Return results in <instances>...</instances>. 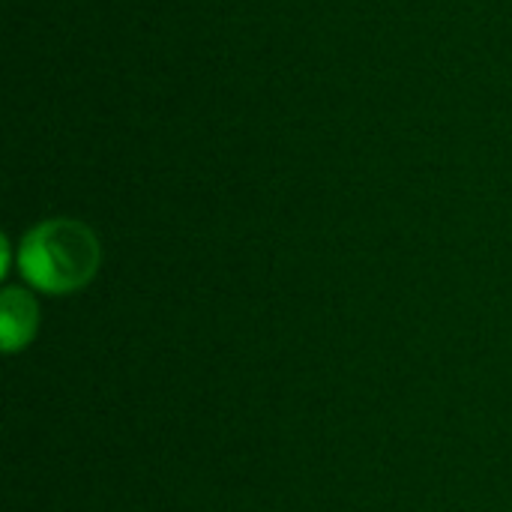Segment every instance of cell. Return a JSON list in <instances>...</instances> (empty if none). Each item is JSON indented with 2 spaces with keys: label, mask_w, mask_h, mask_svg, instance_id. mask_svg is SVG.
<instances>
[{
  "label": "cell",
  "mask_w": 512,
  "mask_h": 512,
  "mask_svg": "<svg viewBox=\"0 0 512 512\" xmlns=\"http://www.w3.org/2000/svg\"><path fill=\"white\" fill-rule=\"evenodd\" d=\"M18 270L36 291H78L99 270V240L87 225L72 219L42 222L21 240Z\"/></svg>",
  "instance_id": "obj_1"
},
{
  "label": "cell",
  "mask_w": 512,
  "mask_h": 512,
  "mask_svg": "<svg viewBox=\"0 0 512 512\" xmlns=\"http://www.w3.org/2000/svg\"><path fill=\"white\" fill-rule=\"evenodd\" d=\"M39 327V306L30 291L24 288H6L3 291V309H0V333H3V351L15 354L27 348Z\"/></svg>",
  "instance_id": "obj_2"
}]
</instances>
